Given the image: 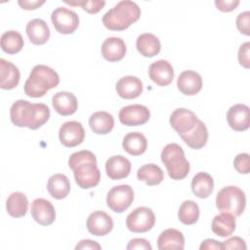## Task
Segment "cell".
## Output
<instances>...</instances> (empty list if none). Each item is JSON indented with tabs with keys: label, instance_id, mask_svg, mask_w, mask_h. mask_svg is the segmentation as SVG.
Here are the masks:
<instances>
[{
	"label": "cell",
	"instance_id": "6da1fadb",
	"mask_svg": "<svg viewBox=\"0 0 250 250\" xmlns=\"http://www.w3.org/2000/svg\"><path fill=\"white\" fill-rule=\"evenodd\" d=\"M68 166L73 171L75 183L79 188L88 189L96 187L101 180L97 158L90 150H79L68 158Z\"/></svg>",
	"mask_w": 250,
	"mask_h": 250
},
{
	"label": "cell",
	"instance_id": "7a4b0ae2",
	"mask_svg": "<svg viewBox=\"0 0 250 250\" xmlns=\"http://www.w3.org/2000/svg\"><path fill=\"white\" fill-rule=\"evenodd\" d=\"M10 118L18 127L36 130L49 120L50 109L42 103L31 104L25 100H18L11 106Z\"/></svg>",
	"mask_w": 250,
	"mask_h": 250
},
{
	"label": "cell",
	"instance_id": "3957f363",
	"mask_svg": "<svg viewBox=\"0 0 250 250\" xmlns=\"http://www.w3.org/2000/svg\"><path fill=\"white\" fill-rule=\"evenodd\" d=\"M141 17L140 7L133 1L123 0L108 10L103 17L104 25L114 31H122L136 22Z\"/></svg>",
	"mask_w": 250,
	"mask_h": 250
},
{
	"label": "cell",
	"instance_id": "277c9868",
	"mask_svg": "<svg viewBox=\"0 0 250 250\" xmlns=\"http://www.w3.org/2000/svg\"><path fill=\"white\" fill-rule=\"evenodd\" d=\"M59 83V74L53 68L44 64H37L26 79L23 91L30 98H40L50 89L57 87Z\"/></svg>",
	"mask_w": 250,
	"mask_h": 250
},
{
	"label": "cell",
	"instance_id": "5b68a950",
	"mask_svg": "<svg viewBox=\"0 0 250 250\" xmlns=\"http://www.w3.org/2000/svg\"><path fill=\"white\" fill-rule=\"evenodd\" d=\"M160 156L171 179L183 180L188 175L189 162L185 156L184 149L178 144L171 143L166 145Z\"/></svg>",
	"mask_w": 250,
	"mask_h": 250
},
{
	"label": "cell",
	"instance_id": "8992f818",
	"mask_svg": "<svg viewBox=\"0 0 250 250\" xmlns=\"http://www.w3.org/2000/svg\"><path fill=\"white\" fill-rule=\"evenodd\" d=\"M216 206L221 212L238 217L243 213L246 206L245 193L238 187H225L217 193Z\"/></svg>",
	"mask_w": 250,
	"mask_h": 250
},
{
	"label": "cell",
	"instance_id": "52a82bcc",
	"mask_svg": "<svg viewBox=\"0 0 250 250\" xmlns=\"http://www.w3.org/2000/svg\"><path fill=\"white\" fill-rule=\"evenodd\" d=\"M134 200V190L129 185L113 187L106 195V204L109 209L116 213L127 210Z\"/></svg>",
	"mask_w": 250,
	"mask_h": 250
},
{
	"label": "cell",
	"instance_id": "ba28073f",
	"mask_svg": "<svg viewBox=\"0 0 250 250\" xmlns=\"http://www.w3.org/2000/svg\"><path fill=\"white\" fill-rule=\"evenodd\" d=\"M155 224L153 211L148 207H138L126 218V227L133 232H146Z\"/></svg>",
	"mask_w": 250,
	"mask_h": 250
},
{
	"label": "cell",
	"instance_id": "9c48e42d",
	"mask_svg": "<svg viewBox=\"0 0 250 250\" xmlns=\"http://www.w3.org/2000/svg\"><path fill=\"white\" fill-rule=\"evenodd\" d=\"M51 21L55 29L62 34L73 33L79 25L77 14L64 7H58L51 15Z\"/></svg>",
	"mask_w": 250,
	"mask_h": 250
},
{
	"label": "cell",
	"instance_id": "30bf717a",
	"mask_svg": "<svg viewBox=\"0 0 250 250\" xmlns=\"http://www.w3.org/2000/svg\"><path fill=\"white\" fill-rule=\"evenodd\" d=\"M118 117L123 125L139 126L144 125L148 121L150 112L146 106L136 104L122 107L119 110Z\"/></svg>",
	"mask_w": 250,
	"mask_h": 250
},
{
	"label": "cell",
	"instance_id": "8fae6325",
	"mask_svg": "<svg viewBox=\"0 0 250 250\" xmlns=\"http://www.w3.org/2000/svg\"><path fill=\"white\" fill-rule=\"evenodd\" d=\"M59 138L64 146L74 147L84 141L85 130L80 122L67 121L61 126Z\"/></svg>",
	"mask_w": 250,
	"mask_h": 250
},
{
	"label": "cell",
	"instance_id": "7c38bea8",
	"mask_svg": "<svg viewBox=\"0 0 250 250\" xmlns=\"http://www.w3.org/2000/svg\"><path fill=\"white\" fill-rule=\"evenodd\" d=\"M198 118L196 114L188 108H177L175 109L169 119L171 127L179 134H186L193 129Z\"/></svg>",
	"mask_w": 250,
	"mask_h": 250
},
{
	"label": "cell",
	"instance_id": "4fadbf2b",
	"mask_svg": "<svg viewBox=\"0 0 250 250\" xmlns=\"http://www.w3.org/2000/svg\"><path fill=\"white\" fill-rule=\"evenodd\" d=\"M86 227L90 233L103 236L109 233L113 229V220L105 212L98 210L89 215Z\"/></svg>",
	"mask_w": 250,
	"mask_h": 250
},
{
	"label": "cell",
	"instance_id": "5bb4252c",
	"mask_svg": "<svg viewBox=\"0 0 250 250\" xmlns=\"http://www.w3.org/2000/svg\"><path fill=\"white\" fill-rule=\"evenodd\" d=\"M30 212L34 221L41 226H50L55 222V207L45 198L34 199L31 203Z\"/></svg>",
	"mask_w": 250,
	"mask_h": 250
},
{
	"label": "cell",
	"instance_id": "9a60e30c",
	"mask_svg": "<svg viewBox=\"0 0 250 250\" xmlns=\"http://www.w3.org/2000/svg\"><path fill=\"white\" fill-rule=\"evenodd\" d=\"M148 74L151 81L158 86H168L174 79V69L166 60H158L148 67Z\"/></svg>",
	"mask_w": 250,
	"mask_h": 250
},
{
	"label": "cell",
	"instance_id": "2e32d148",
	"mask_svg": "<svg viewBox=\"0 0 250 250\" xmlns=\"http://www.w3.org/2000/svg\"><path fill=\"white\" fill-rule=\"evenodd\" d=\"M227 120L229 127L237 132L249 128V106L244 104H236L229 107L227 113Z\"/></svg>",
	"mask_w": 250,
	"mask_h": 250
},
{
	"label": "cell",
	"instance_id": "e0dca14e",
	"mask_svg": "<svg viewBox=\"0 0 250 250\" xmlns=\"http://www.w3.org/2000/svg\"><path fill=\"white\" fill-rule=\"evenodd\" d=\"M115 90L122 99H136L143 93V82L136 76H124L117 81Z\"/></svg>",
	"mask_w": 250,
	"mask_h": 250
},
{
	"label": "cell",
	"instance_id": "ac0fdd59",
	"mask_svg": "<svg viewBox=\"0 0 250 250\" xmlns=\"http://www.w3.org/2000/svg\"><path fill=\"white\" fill-rule=\"evenodd\" d=\"M177 86L184 95L193 96L201 90L202 78L200 74L194 70H185L179 75Z\"/></svg>",
	"mask_w": 250,
	"mask_h": 250
},
{
	"label": "cell",
	"instance_id": "d6986e66",
	"mask_svg": "<svg viewBox=\"0 0 250 250\" xmlns=\"http://www.w3.org/2000/svg\"><path fill=\"white\" fill-rule=\"evenodd\" d=\"M131 162L122 155L110 156L105 162V172L111 180H121L129 176Z\"/></svg>",
	"mask_w": 250,
	"mask_h": 250
},
{
	"label": "cell",
	"instance_id": "ffe728a7",
	"mask_svg": "<svg viewBox=\"0 0 250 250\" xmlns=\"http://www.w3.org/2000/svg\"><path fill=\"white\" fill-rule=\"evenodd\" d=\"M52 104L55 110L62 116H68L75 113L78 107L76 97L72 93L65 91L56 93L52 98Z\"/></svg>",
	"mask_w": 250,
	"mask_h": 250
},
{
	"label": "cell",
	"instance_id": "44dd1931",
	"mask_svg": "<svg viewBox=\"0 0 250 250\" xmlns=\"http://www.w3.org/2000/svg\"><path fill=\"white\" fill-rule=\"evenodd\" d=\"M101 53L104 60L108 62H118L126 54V44L119 37L106 38L101 47Z\"/></svg>",
	"mask_w": 250,
	"mask_h": 250
},
{
	"label": "cell",
	"instance_id": "7402d4cb",
	"mask_svg": "<svg viewBox=\"0 0 250 250\" xmlns=\"http://www.w3.org/2000/svg\"><path fill=\"white\" fill-rule=\"evenodd\" d=\"M25 31L30 42L34 45H43L50 38L49 26L42 19H33L29 21L26 24Z\"/></svg>",
	"mask_w": 250,
	"mask_h": 250
},
{
	"label": "cell",
	"instance_id": "603a6c76",
	"mask_svg": "<svg viewBox=\"0 0 250 250\" xmlns=\"http://www.w3.org/2000/svg\"><path fill=\"white\" fill-rule=\"evenodd\" d=\"M180 137L190 148L200 149L208 141V130L204 122L198 119L191 131L180 135Z\"/></svg>",
	"mask_w": 250,
	"mask_h": 250
},
{
	"label": "cell",
	"instance_id": "cb8c5ba5",
	"mask_svg": "<svg viewBox=\"0 0 250 250\" xmlns=\"http://www.w3.org/2000/svg\"><path fill=\"white\" fill-rule=\"evenodd\" d=\"M21 74L19 68L12 62L0 59V87L4 90L16 88L20 82Z\"/></svg>",
	"mask_w": 250,
	"mask_h": 250
},
{
	"label": "cell",
	"instance_id": "d4e9b609",
	"mask_svg": "<svg viewBox=\"0 0 250 250\" xmlns=\"http://www.w3.org/2000/svg\"><path fill=\"white\" fill-rule=\"evenodd\" d=\"M157 247L159 250H182L185 247V237L180 230L176 229H167L159 234L157 238Z\"/></svg>",
	"mask_w": 250,
	"mask_h": 250
},
{
	"label": "cell",
	"instance_id": "484cf974",
	"mask_svg": "<svg viewBox=\"0 0 250 250\" xmlns=\"http://www.w3.org/2000/svg\"><path fill=\"white\" fill-rule=\"evenodd\" d=\"M136 47L138 52L146 58H152L158 55L161 50L159 39L154 34L147 32L138 36Z\"/></svg>",
	"mask_w": 250,
	"mask_h": 250
},
{
	"label": "cell",
	"instance_id": "4316f807",
	"mask_svg": "<svg viewBox=\"0 0 250 250\" xmlns=\"http://www.w3.org/2000/svg\"><path fill=\"white\" fill-rule=\"evenodd\" d=\"M236 227L235 218L233 215L229 213L222 212L219 215H216L211 224L212 231L221 236V237H227L232 234Z\"/></svg>",
	"mask_w": 250,
	"mask_h": 250
},
{
	"label": "cell",
	"instance_id": "83f0119b",
	"mask_svg": "<svg viewBox=\"0 0 250 250\" xmlns=\"http://www.w3.org/2000/svg\"><path fill=\"white\" fill-rule=\"evenodd\" d=\"M47 189L52 197L56 199H62L66 197L70 191L69 180L63 174H54L48 180Z\"/></svg>",
	"mask_w": 250,
	"mask_h": 250
},
{
	"label": "cell",
	"instance_id": "f1b7e54d",
	"mask_svg": "<svg viewBox=\"0 0 250 250\" xmlns=\"http://www.w3.org/2000/svg\"><path fill=\"white\" fill-rule=\"evenodd\" d=\"M91 130L98 135L108 134L114 127L113 116L106 111L94 112L89 118Z\"/></svg>",
	"mask_w": 250,
	"mask_h": 250
},
{
	"label": "cell",
	"instance_id": "f546056e",
	"mask_svg": "<svg viewBox=\"0 0 250 250\" xmlns=\"http://www.w3.org/2000/svg\"><path fill=\"white\" fill-rule=\"evenodd\" d=\"M122 146L127 153L137 156L143 154L146 150L147 141L142 133L130 132L123 138Z\"/></svg>",
	"mask_w": 250,
	"mask_h": 250
},
{
	"label": "cell",
	"instance_id": "4dcf8cb0",
	"mask_svg": "<svg viewBox=\"0 0 250 250\" xmlns=\"http://www.w3.org/2000/svg\"><path fill=\"white\" fill-rule=\"evenodd\" d=\"M214 189V181L211 175L206 172L197 173L191 181V190L199 198H207Z\"/></svg>",
	"mask_w": 250,
	"mask_h": 250
},
{
	"label": "cell",
	"instance_id": "1f68e13d",
	"mask_svg": "<svg viewBox=\"0 0 250 250\" xmlns=\"http://www.w3.org/2000/svg\"><path fill=\"white\" fill-rule=\"evenodd\" d=\"M6 209L8 214L14 218L23 217L28 209L26 195L20 191L11 193L6 202Z\"/></svg>",
	"mask_w": 250,
	"mask_h": 250
},
{
	"label": "cell",
	"instance_id": "d6a6232c",
	"mask_svg": "<svg viewBox=\"0 0 250 250\" xmlns=\"http://www.w3.org/2000/svg\"><path fill=\"white\" fill-rule=\"evenodd\" d=\"M137 178L138 180L145 182L147 186H156L163 181L164 173L158 165L149 163L138 169Z\"/></svg>",
	"mask_w": 250,
	"mask_h": 250
},
{
	"label": "cell",
	"instance_id": "836d02e7",
	"mask_svg": "<svg viewBox=\"0 0 250 250\" xmlns=\"http://www.w3.org/2000/svg\"><path fill=\"white\" fill-rule=\"evenodd\" d=\"M1 49L9 55L19 53L23 47V38L21 34L16 30H8L1 35Z\"/></svg>",
	"mask_w": 250,
	"mask_h": 250
},
{
	"label": "cell",
	"instance_id": "e575fe53",
	"mask_svg": "<svg viewBox=\"0 0 250 250\" xmlns=\"http://www.w3.org/2000/svg\"><path fill=\"white\" fill-rule=\"evenodd\" d=\"M199 207L198 205L192 200H185L179 209V220L184 225H193L199 219Z\"/></svg>",
	"mask_w": 250,
	"mask_h": 250
},
{
	"label": "cell",
	"instance_id": "d590c367",
	"mask_svg": "<svg viewBox=\"0 0 250 250\" xmlns=\"http://www.w3.org/2000/svg\"><path fill=\"white\" fill-rule=\"evenodd\" d=\"M65 3L72 6H81L82 9L89 14H97L105 5V1L104 0H83V1H72V2L65 1Z\"/></svg>",
	"mask_w": 250,
	"mask_h": 250
},
{
	"label": "cell",
	"instance_id": "8d00e7d4",
	"mask_svg": "<svg viewBox=\"0 0 250 250\" xmlns=\"http://www.w3.org/2000/svg\"><path fill=\"white\" fill-rule=\"evenodd\" d=\"M234 169L240 174H248L250 171V159L248 153H239L233 160Z\"/></svg>",
	"mask_w": 250,
	"mask_h": 250
},
{
	"label": "cell",
	"instance_id": "74e56055",
	"mask_svg": "<svg viewBox=\"0 0 250 250\" xmlns=\"http://www.w3.org/2000/svg\"><path fill=\"white\" fill-rule=\"evenodd\" d=\"M250 42H245L243 43L239 49H238V62L240 65H242L245 68L250 67Z\"/></svg>",
	"mask_w": 250,
	"mask_h": 250
},
{
	"label": "cell",
	"instance_id": "f35d334b",
	"mask_svg": "<svg viewBox=\"0 0 250 250\" xmlns=\"http://www.w3.org/2000/svg\"><path fill=\"white\" fill-rule=\"evenodd\" d=\"M249 18H250V13L248 11L240 13L237 18H236V27L237 29L245 34V35H249Z\"/></svg>",
	"mask_w": 250,
	"mask_h": 250
},
{
	"label": "cell",
	"instance_id": "ab89813d",
	"mask_svg": "<svg viewBox=\"0 0 250 250\" xmlns=\"http://www.w3.org/2000/svg\"><path fill=\"white\" fill-rule=\"evenodd\" d=\"M224 249H242L245 250L247 248L245 241L239 236H232L226 241L222 242Z\"/></svg>",
	"mask_w": 250,
	"mask_h": 250
},
{
	"label": "cell",
	"instance_id": "60d3db41",
	"mask_svg": "<svg viewBox=\"0 0 250 250\" xmlns=\"http://www.w3.org/2000/svg\"><path fill=\"white\" fill-rule=\"evenodd\" d=\"M128 250H135V249H142V250H151L152 247L149 242L145 238H133L129 241L127 247Z\"/></svg>",
	"mask_w": 250,
	"mask_h": 250
},
{
	"label": "cell",
	"instance_id": "b9f144b4",
	"mask_svg": "<svg viewBox=\"0 0 250 250\" xmlns=\"http://www.w3.org/2000/svg\"><path fill=\"white\" fill-rule=\"evenodd\" d=\"M215 5L222 12H231L239 5L238 0H216Z\"/></svg>",
	"mask_w": 250,
	"mask_h": 250
},
{
	"label": "cell",
	"instance_id": "7bdbcfd3",
	"mask_svg": "<svg viewBox=\"0 0 250 250\" xmlns=\"http://www.w3.org/2000/svg\"><path fill=\"white\" fill-rule=\"evenodd\" d=\"M199 249L200 250H212V249H218V250H222L224 249V246H223V243L222 242H219L215 239H211V238H208V239H205L201 242L200 246H199Z\"/></svg>",
	"mask_w": 250,
	"mask_h": 250
},
{
	"label": "cell",
	"instance_id": "ee69618b",
	"mask_svg": "<svg viewBox=\"0 0 250 250\" xmlns=\"http://www.w3.org/2000/svg\"><path fill=\"white\" fill-rule=\"evenodd\" d=\"M102 247L101 245L94 240L91 239H84L81 240L79 243H77V245L75 246L76 250H80V249H91V250H100Z\"/></svg>",
	"mask_w": 250,
	"mask_h": 250
},
{
	"label": "cell",
	"instance_id": "f6af8a7d",
	"mask_svg": "<svg viewBox=\"0 0 250 250\" xmlns=\"http://www.w3.org/2000/svg\"><path fill=\"white\" fill-rule=\"evenodd\" d=\"M45 3L44 0H34V1H30V0H19L18 4L24 10H35L37 8H39L40 6H42Z\"/></svg>",
	"mask_w": 250,
	"mask_h": 250
}]
</instances>
